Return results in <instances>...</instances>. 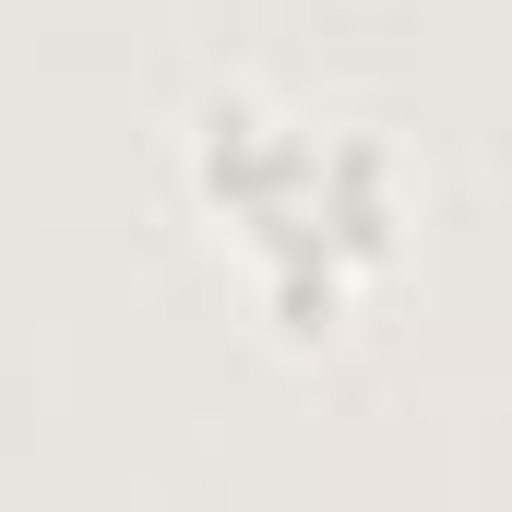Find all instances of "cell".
Here are the masks:
<instances>
[{
	"instance_id": "obj_1",
	"label": "cell",
	"mask_w": 512,
	"mask_h": 512,
	"mask_svg": "<svg viewBox=\"0 0 512 512\" xmlns=\"http://www.w3.org/2000/svg\"><path fill=\"white\" fill-rule=\"evenodd\" d=\"M179 191L239 262V298L286 358L346 346L417 239V167L370 120H310L274 84H203L179 108Z\"/></svg>"
}]
</instances>
